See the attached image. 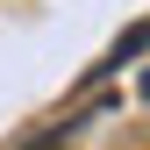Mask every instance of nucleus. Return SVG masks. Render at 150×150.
Listing matches in <instances>:
<instances>
[{"label": "nucleus", "instance_id": "nucleus-1", "mask_svg": "<svg viewBox=\"0 0 150 150\" xmlns=\"http://www.w3.org/2000/svg\"><path fill=\"white\" fill-rule=\"evenodd\" d=\"M136 50H143V29H129V36H122V43H115V57H107L100 71H122V57H136Z\"/></svg>", "mask_w": 150, "mask_h": 150}]
</instances>
